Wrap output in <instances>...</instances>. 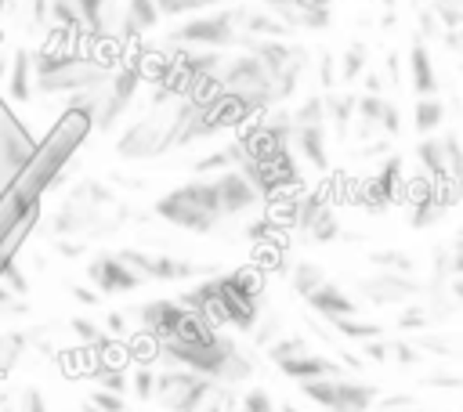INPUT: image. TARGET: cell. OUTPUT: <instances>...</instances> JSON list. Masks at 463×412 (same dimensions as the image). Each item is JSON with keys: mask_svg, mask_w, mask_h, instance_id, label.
<instances>
[{"mask_svg": "<svg viewBox=\"0 0 463 412\" xmlns=\"http://www.w3.org/2000/svg\"><path fill=\"white\" fill-rule=\"evenodd\" d=\"M242 18H246V4H224V7H213V11H195L166 33V43L170 47H188V51L246 47L250 36L242 33Z\"/></svg>", "mask_w": 463, "mask_h": 412, "instance_id": "277c9868", "label": "cell"}, {"mask_svg": "<svg viewBox=\"0 0 463 412\" xmlns=\"http://www.w3.org/2000/svg\"><path fill=\"white\" fill-rule=\"evenodd\" d=\"M434 4H456V7H463V0H434Z\"/></svg>", "mask_w": 463, "mask_h": 412, "instance_id": "be15d7a7", "label": "cell"}, {"mask_svg": "<svg viewBox=\"0 0 463 412\" xmlns=\"http://www.w3.org/2000/svg\"><path fill=\"white\" fill-rule=\"evenodd\" d=\"M239 412H279V405L268 387H246V394L239 398Z\"/></svg>", "mask_w": 463, "mask_h": 412, "instance_id": "8d00e7d4", "label": "cell"}, {"mask_svg": "<svg viewBox=\"0 0 463 412\" xmlns=\"http://www.w3.org/2000/svg\"><path fill=\"white\" fill-rule=\"evenodd\" d=\"M159 351V361L163 365H181V369H192V372H199V376H210V379H217V372L224 369V361L232 358V351L239 347L224 329H213L206 340H192V343H184V340H166V343H156Z\"/></svg>", "mask_w": 463, "mask_h": 412, "instance_id": "9c48e42d", "label": "cell"}, {"mask_svg": "<svg viewBox=\"0 0 463 412\" xmlns=\"http://www.w3.org/2000/svg\"><path fill=\"white\" fill-rule=\"evenodd\" d=\"M427 325H434V322H430V311H427V304H416V300H412V307L402 311V318H398V329H402V332L427 329Z\"/></svg>", "mask_w": 463, "mask_h": 412, "instance_id": "60d3db41", "label": "cell"}, {"mask_svg": "<svg viewBox=\"0 0 463 412\" xmlns=\"http://www.w3.org/2000/svg\"><path fill=\"white\" fill-rule=\"evenodd\" d=\"M365 65H369V51H365V43H351V47L340 54L336 72H340L344 83H354L358 76H365Z\"/></svg>", "mask_w": 463, "mask_h": 412, "instance_id": "e575fe53", "label": "cell"}, {"mask_svg": "<svg viewBox=\"0 0 463 412\" xmlns=\"http://www.w3.org/2000/svg\"><path fill=\"white\" fill-rule=\"evenodd\" d=\"M116 65L94 58V54H80V51H40L33 54V87L40 94H80V90H94L101 83H109Z\"/></svg>", "mask_w": 463, "mask_h": 412, "instance_id": "7a4b0ae2", "label": "cell"}, {"mask_svg": "<svg viewBox=\"0 0 463 412\" xmlns=\"http://www.w3.org/2000/svg\"><path fill=\"white\" fill-rule=\"evenodd\" d=\"M213 379L210 376H199L192 369H181V365H166L156 372V394L152 401L163 408V412H199L203 401L213 394Z\"/></svg>", "mask_w": 463, "mask_h": 412, "instance_id": "8fae6325", "label": "cell"}, {"mask_svg": "<svg viewBox=\"0 0 463 412\" xmlns=\"http://www.w3.org/2000/svg\"><path fill=\"white\" fill-rule=\"evenodd\" d=\"M213 181V192H217V206L224 213V220H239V217H250L257 213V206L264 202L260 192L253 188V181L242 173V170H224Z\"/></svg>", "mask_w": 463, "mask_h": 412, "instance_id": "e0dca14e", "label": "cell"}, {"mask_svg": "<svg viewBox=\"0 0 463 412\" xmlns=\"http://www.w3.org/2000/svg\"><path fill=\"white\" fill-rule=\"evenodd\" d=\"M279 372L289 376L293 383H304V379H322V376H340L344 372V361L322 354V351H300V354H289L279 361Z\"/></svg>", "mask_w": 463, "mask_h": 412, "instance_id": "44dd1931", "label": "cell"}, {"mask_svg": "<svg viewBox=\"0 0 463 412\" xmlns=\"http://www.w3.org/2000/svg\"><path fill=\"white\" fill-rule=\"evenodd\" d=\"M199 412H239V398H235V390L232 387H213V394L203 401V408Z\"/></svg>", "mask_w": 463, "mask_h": 412, "instance_id": "ab89813d", "label": "cell"}, {"mask_svg": "<svg viewBox=\"0 0 463 412\" xmlns=\"http://www.w3.org/2000/svg\"><path fill=\"white\" fill-rule=\"evenodd\" d=\"M358 293L365 304H376V307H402V304H412L423 296V282L416 275H398V271H373V275H362L358 278Z\"/></svg>", "mask_w": 463, "mask_h": 412, "instance_id": "9a60e30c", "label": "cell"}, {"mask_svg": "<svg viewBox=\"0 0 463 412\" xmlns=\"http://www.w3.org/2000/svg\"><path fill=\"white\" fill-rule=\"evenodd\" d=\"M322 98H326V126H333L336 141H347V134L354 126L358 94L354 90H322Z\"/></svg>", "mask_w": 463, "mask_h": 412, "instance_id": "d4e9b609", "label": "cell"}, {"mask_svg": "<svg viewBox=\"0 0 463 412\" xmlns=\"http://www.w3.org/2000/svg\"><path fill=\"white\" fill-rule=\"evenodd\" d=\"M0 412H14V408H7V405H0Z\"/></svg>", "mask_w": 463, "mask_h": 412, "instance_id": "e7e4bbea", "label": "cell"}, {"mask_svg": "<svg viewBox=\"0 0 463 412\" xmlns=\"http://www.w3.org/2000/svg\"><path fill=\"white\" fill-rule=\"evenodd\" d=\"M380 134H383V137H398V134H402V112H398V105H394L391 98H387V105H383Z\"/></svg>", "mask_w": 463, "mask_h": 412, "instance_id": "7dc6e473", "label": "cell"}, {"mask_svg": "<svg viewBox=\"0 0 463 412\" xmlns=\"http://www.w3.org/2000/svg\"><path fill=\"white\" fill-rule=\"evenodd\" d=\"M90 412H134L130 405H127V398L123 394H116V390H94L90 394Z\"/></svg>", "mask_w": 463, "mask_h": 412, "instance_id": "f35d334b", "label": "cell"}, {"mask_svg": "<svg viewBox=\"0 0 463 412\" xmlns=\"http://www.w3.org/2000/svg\"><path fill=\"white\" fill-rule=\"evenodd\" d=\"M156 7H159V18H184V14H192L188 0H156Z\"/></svg>", "mask_w": 463, "mask_h": 412, "instance_id": "816d5d0a", "label": "cell"}, {"mask_svg": "<svg viewBox=\"0 0 463 412\" xmlns=\"http://www.w3.org/2000/svg\"><path fill=\"white\" fill-rule=\"evenodd\" d=\"M242 51H250L253 58H260V65L268 69V76H271V83H275V94H279V105L282 101H289L293 94H297V87H300V80H304V72H307V47H300V43H293V40H246V47Z\"/></svg>", "mask_w": 463, "mask_h": 412, "instance_id": "52a82bcc", "label": "cell"}, {"mask_svg": "<svg viewBox=\"0 0 463 412\" xmlns=\"http://www.w3.org/2000/svg\"><path fill=\"white\" fill-rule=\"evenodd\" d=\"M362 354H365L369 361H387V358H391V343H387L383 336H380V340H365V343H362Z\"/></svg>", "mask_w": 463, "mask_h": 412, "instance_id": "f5cc1de1", "label": "cell"}, {"mask_svg": "<svg viewBox=\"0 0 463 412\" xmlns=\"http://www.w3.org/2000/svg\"><path fill=\"white\" fill-rule=\"evenodd\" d=\"M329 329H333L336 336H344V340H358V343H365V340H380V336H383V325H380V322H365V318H358V314H351V318H333Z\"/></svg>", "mask_w": 463, "mask_h": 412, "instance_id": "d6a6232c", "label": "cell"}, {"mask_svg": "<svg viewBox=\"0 0 463 412\" xmlns=\"http://www.w3.org/2000/svg\"><path fill=\"white\" fill-rule=\"evenodd\" d=\"M25 311H29L25 296H18L11 286H4V282H0V318H22Z\"/></svg>", "mask_w": 463, "mask_h": 412, "instance_id": "b9f144b4", "label": "cell"}, {"mask_svg": "<svg viewBox=\"0 0 463 412\" xmlns=\"http://www.w3.org/2000/svg\"><path fill=\"white\" fill-rule=\"evenodd\" d=\"M134 314L141 318V329H145L156 343H166V340L177 336V329H181L188 307H184L181 300H166V296H159V300H145Z\"/></svg>", "mask_w": 463, "mask_h": 412, "instance_id": "ffe728a7", "label": "cell"}, {"mask_svg": "<svg viewBox=\"0 0 463 412\" xmlns=\"http://www.w3.org/2000/svg\"><path fill=\"white\" fill-rule=\"evenodd\" d=\"M300 394L322 408V412H369L376 401H380V387L376 383H365V379H354L347 372L340 376H322V379H304L297 383Z\"/></svg>", "mask_w": 463, "mask_h": 412, "instance_id": "ba28073f", "label": "cell"}, {"mask_svg": "<svg viewBox=\"0 0 463 412\" xmlns=\"http://www.w3.org/2000/svg\"><path fill=\"white\" fill-rule=\"evenodd\" d=\"M105 332H109V336H123V332H127V314H123V311L105 314Z\"/></svg>", "mask_w": 463, "mask_h": 412, "instance_id": "9f6ffc18", "label": "cell"}, {"mask_svg": "<svg viewBox=\"0 0 463 412\" xmlns=\"http://www.w3.org/2000/svg\"><path fill=\"white\" fill-rule=\"evenodd\" d=\"M268 231H271V220H260V217H257V220L246 228V235H250L253 242H257V239H268Z\"/></svg>", "mask_w": 463, "mask_h": 412, "instance_id": "6f0895ef", "label": "cell"}, {"mask_svg": "<svg viewBox=\"0 0 463 412\" xmlns=\"http://www.w3.org/2000/svg\"><path fill=\"white\" fill-rule=\"evenodd\" d=\"M72 296H76V304H83V307H98V304H101V293H98V289H87V286H72Z\"/></svg>", "mask_w": 463, "mask_h": 412, "instance_id": "11a10c76", "label": "cell"}, {"mask_svg": "<svg viewBox=\"0 0 463 412\" xmlns=\"http://www.w3.org/2000/svg\"><path fill=\"white\" fill-rule=\"evenodd\" d=\"M152 213L181 231H192V235H213L224 224V213L217 206V192H213L210 177L206 181L195 177V181H184V184L163 192L152 202Z\"/></svg>", "mask_w": 463, "mask_h": 412, "instance_id": "3957f363", "label": "cell"}, {"mask_svg": "<svg viewBox=\"0 0 463 412\" xmlns=\"http://www.w3.org/2000/svg\"><path fill=\"white\" fill-rule=\"evenodd\" d=\"M289 148H297V155H300L307 166H315L318 173L329 170V134H326L322 123H318V126H293Z\"/></svg>", "mask_w": 463, "mask_h": 412, "instance_id": "603a6c76", "label": "cell"}, {"mask_svg": "<svg viewBox=\"0 0 463 412\" xmlns=\"http://www.w3.org/2000/svg\"><path fill=\"white\" fill-rule=\"evenodd\" d=\"M264 307V282L253 271H221L217 275V296L203 311L217 329L253 332Z\"/></svg>", "mask_w": 463, "mask_h": 412, "instance_id": "5b68a950", "label": "cell"}, {"mask_svg": "<svg viewBox=\"0 0 463 412\" xmlns=\"http://www.w3.org/2000/svg\"><path fill=\"white\" fill-rule=\"evenodd\" d=\"M242 159H246V155H242V145H239V141H228V145H221V148H213V152L192 159V173H195V177H217V173H224V170H239Z\"/></svg>", "mask_w": 463, "mask_h": 412, "instance_id": "484cf974", "label": "cell"}, {"mask_svg": "<svg viewBox=\"0 0 463 412\" xmlns=\"http://www.w3.org/2000/svg\"><path fill=\"white\" fill-rule=\"evenodd\" d=\"M430 383H434V387H463L459 376H430Z\"/></svg>", "mask_w": 463, "mask_h": 412, "instance_id": "91938a15", "label": "cell"}, {"mask_svg": "<svg viewBox=\"0 0 463 412\" xmlns=\"http://www.w3.org/2000/svg\"><path fill=\"white\" fill-rule=\"evenodd\" d=\"M264 11H271L289 33L297 29H326L333 22V0H264Z\"/></svg>", "mask_w": 463, "mask_h": 412, "instance_id": "ac0fdd59", "label": "cell"}, {"mask_svg": "<svg viewBox=\"0 0 463 412\" xmlns=\"http://www.w3.org/2000/svg\"><path fill=\"white\" fill-rule=\"evenodd\" d=\"M7 69H11V61L0 54V80H7Z\"/></svg>", "mask_w": 463, "mask_h": 412, "instance_id": "94428289", "label": "cell"}, {"mask_svg": "<svg viewBox=\"0 0 463 412\" xmlns=\"http://www.w3.org/2000/svg\"><path fill=\"white\" fill-rule=\"evenodd\" d=\"M369 264L380 271H398V275H416V260L405 249H376L369 253Z\"/></svg>", "mask_w": 463, "mask_h": 412, "instance_id": "836d02e7", "label": "cell"}, {"mask_svg": "<svg viewBox=\"0 0 463 412\" xmlns=\"http://www.w3.org/2000/svg\"><path fill=\"white\" fill-rule=\"evenodd\" d=\"M7 11H11V0H0V18H4Z\"/></svg>", "mask_w": 463, "mask_h": 412, "instance_id": "6125c7cd", "label": "cell"}, {"mask_svg": "<svg viewBox=\"0 0 463 412\" xmlns=\"http://www.w3.org/2000/svg\"><path fill=\"white\" fill-rule=\"evenodd\" d=\"M322 322H333V318H351V314H358V300L344 289V286H336L333 278H326L307 300H304Z\"/></svg>", "mask_w": 463, "mask_h": 412, "instance_id": "7402d4cb", "label": "cell"}, {"mask_svg": "<svg viewBox=\"0 0 463 412\" xmlns=\"http://www.w3.org/2000/svg\"><path fill=\"white\" fill-rule=\"evenodd\" d=\"M221 90L246 119L257 116V112H271L279 105V94H275V83H271L268 69L250 51H239L235 58H228V65L221 72Z\"/></svg>", "mask_w": 463, "mask_h": 412, "instance_id": "8992f818", "label": "cell"}, {"mask_svg": "<svg viewBox=\"0 0 463 412\" xmlns=\"http://www.w3.org/2000/svg\"><path fill=\"white\" fill-rule=\"evenodd\" d=\"M159 25V7L156 0H127L123 4V25H119V40H134L141 33H152Z\"/></svg>", "mask_w": 463, "mask_h": 412, "instance_id": "4316f807", "label": "cell"}, {"mask_svg": "<svg viewBox=\"0 0 463 412\" xmlns=\"http://www.w3.org/2000/svg\"><path fill=\"white\" fill-rule=\"evenodd\" d=\"M130 390H134L137 401H152V394H156V372H152V369L130 372Z\"/></svg>", "mask_w": 463, "mask_h": 412, "instance_id": "7bdbcfd3", "label": "cell"}, {"mask_svg": "<svg viewBox=\"0 0 463 412\" xmlns=\"http://www.w3.org/2000/svg\"><path fill=\"white\" fill-rule=\"evenodd\" d=\"M119 257H123L145 282H188V278L213 275L206 264H195V260H188V257L152 253V249H137V246H123Z\"/></svg>", "mask_w": 463, "mask_h": 412, "instance_id": "4fadbf2b", "label": "cell"}, {"mask_svg": "<svg viewBox=\"0 0 463 412\" xmlns=\"http://www.w3.org/2000/svg\"><path fill=\"white\" fill-rule=\"evenodd\" d=\"M441 145H445V166H449V184L463 188V141L459 134H441Z\"/></svg>", "mask_w": 463, "mask_h": 412, "instance_id": "d590c367", "label": "cell"}, {"mask_svg": "<svg viewBox=\"0 0 463 412\" xmlns=\"http://www.w3.org/2000/svg\"><path fill=\"white\" fill-rule=\"evenodd\" d=\"M69 329H72V336L83 343V347H98L109 332L98 325V322H90V318H69Z\"/></svg>", "mask_w": 463, "mask_h": 412, "instance_id": "74e56055", "label": "cell"}, {"mask_svg": "<svg viewBox=\"0 0 463 412\" xmlns=\"http://www.w3.org/2000/svg\"><path fill=\"white\" fill-rule=\"evenodd\" d=\"M170 112V105H166ZM166 112H152V116H141V119H130L119 137H116V155L127 159V163H145V159H156L163 152H170V141H166Z\"/></svg>", "mask_w": 463, "mask_h": 412, "instance_id": "7c38bea8", "label": "cell"}, {"mask_svg": "<svg viewBox=\"0 0 463 412\" xmlns=\"http://www.w3.org/2000/svg\"><path fill=\"white\" fill-rule=\"evenodd\" d=\"M0 282H4V286H11V289H14L18 296H25V293H29V278L22 275V267H18L14 260L0 264Z\"/></svg>", "mask_w": 463, "mask_h": 412, "instance_id": "f6af8a7d", "label": "cell"}, {"mask_svg": "<svg viewBox=\"0 0 463 412\" xmlns=\"http://www.w3.org/2000/svg\"><path fill=\"white\" fill-rule=\"evenodd\" d=\"M441 123H445V101H441L438 94L416 98V105H412V126H416V134H420V137L438 134Z\"/></svg>", "mask_w": 463, "mask_h": 412, "instance_id": "4dcf8cb0", "label": "cell"}, {"mask_svg": "<svg viewBox=\"0 0 463 412\" xmlns=\"http://www.w3.org/2000/svg\"><path fill=\"white\" fill-rule=\"evenodd\" d=\"M391 358H394V361H402V365H416V361H420V351H416L412 343L398 340V343H391Z\"/></svg>", "mask_w": 463, "mask_h": 412, "instance_id": "db71d44e", "label": "cell"}, {"mask_svg": "<svg viewBox=\"0 0 463 412\" xmlns=\"http://www.w3.org/2000/svg\"><path fill=\"white\" fill-rule=\"evenodd\" d=\"M14 412H47L43 390H40V387H25V390L18 394V408H14Z\"/></svg>", "mask_w": 463, "mask_h": 412, "instance_id": "bcb514c9", "label": "cell"}, {"mask_svg": "<svg viewBox=\"0 0 463 412\" xmlns=\"http://www.w3.org/2000/svg\"><path fill=\"white\" fill-rule=\"evenodd\" d=\"M87 282L101 293V296H116V293H134L145 286V278L119 257V249H105L94 253L87 260Z\"/></svg>", "mask_w": 463, "mask_h": 412, "instance_id": "2e32d148", "label": "cell"}, {"mask_svg": "<svg viewBox=\"0 0 463 412\" xmlns=\"http://www.w3.org/2000/svg\"><path fill=\"white\" fill-rule=\"evenodd\" d=\"M405 65H409V83H412L416 98L438 94V69H434V58H430L423 36H416V40L409 43V61H405Z\"/></svg>", "mask_w": 463, "mask_h": 412, "instance_id": "cb8c5ba5", "label": "cell"}, {"mask_svg": "<svg viewBox=\"0 0 463 412\" xmlns=\"http://www.w3.org/2000/svg\"><path fill=\"white\" fill-rule=\"evenodd\" d=\"M449 293H452V300L463 307V275H452V278H449Z\"/></svg>", "mask_w": 463, "mask_h": 412, "instance_id": "680465c9", "label": "cell"}, {"mask_svg": "<svg viewBox=\"0 0 463 412\" xmlns=\"http://www.w3.org/2000/svg\"><path fill=\"white\" fill-rule=\"evenodd\" d=\"M402 188H405L402 159H398V155H387V159L380 163V170L362 184V202H365V210L383 213V210L402 195Z\"/></svg>", "mask_w": 463, "mask_h": 412, "instance_id": "d6986e66", "label": "cell"}, {"mask_svg": "<svg viewBox=\"0 0 463 412\" xmlns=\"http://www.w3.org/2000/svg\"><path fill=\"white\" fill-rule=\"evenodd\" d=\"M322 282H326V271H322V264H315V260H297V264L289 267V286H293V293H297L300 300H307Z\"/></svg>", "mask_w": 463, "mask_h": 412, "instance_id": "1f68e13d", "label": "cell"}, {"mask_svg": "<svg viewBox=\"0 0 463 412\" xmlns=\"http://www.w3.org/2000/svg\"><path fill=\"white\" fill-rule=\"evenodd\" d=\"M279 336H282V322H279V314H268V318L253 329V343H257V347H271Z\"/></svg>", "mask_w": 463, "mask_h": 412, "instance_id": "ee69618b", "label": "cell"}, {"mask_svg": "<svg viewBox=\"0 0 463 412\" xmlns=\"http://www.w3.org/2000/svg\"><path fill=\"white\" fill-rule=\"evenodd\" d=\"M318 76H322V90H333V83H336V61H333V54L329 51H322L318 54Z\"/></svg>", "mask_w": 463, "mask_h": 412, "instance_id": "681fc988", "label": "cell"}, {"mask_svg": "<svg viewBox=\"0 0 463 412\" xmlns=\"http://www.w3.org/2000/svg\"><path fill=\"white\" fill-rule=\"evenodd\" d=\"M416 401H412V394H391V398H380L373 408H380V412H409Z\"/></svg>", "mask_w": 463, "mask_h": 412, "instance_id": "f907efd6", "label": "cell"}, {"mask_svg": "<svg viewBox=\"0 0 463 412\" xmlns=\"http://www.w3.org/2000/svg\"><path fill=\"white\" fill-rule=\"evenodd\" d=\"M445 246H449V271L452 275H463V224L456 228V235Z\"/></svg>", "mask_w": 463, "mask_h": 412, "instance_id": "c3c4849f", "label": "cell"}, {"mask_svg": "<svg viewBox=\"0 0 463 412\" xmlns=\"http://www.w3.org/2000/svg\"><path fill=\"white\" fill-rule=\"evenodd\" d=\"M40 141L36 134L14 116V108L0 98V195L29 170V163L36 159Z\"/></svg>", "mask_w": 463, "mask_h": 412, "instance_id": "30bf717a", "label": "cell"}, {"mask_svg": "<svg viewBox=\"0 0 463 412\" xmlns=\"http://www.w3.org/2000/svg\"><path fill=\"white\" fill-rule=\"evenodd\" d=\"M134 210L101 181V177H80L58 213L51 217V239H101L109 231H119Z\"/></svg>", "mask_w": 463, "mask_h": 412, "instance_id": "6da1fadb", "label": "cell"}, {"mask_svg": "<svg viewBox=\"0 0 463 412\" xmlns=\"http://www.w3.org/2000/svg\"><path fill=\"white\" fill-rule=\"evenodd\" d=\"M416 163L423 170V177H430L434 184H449V166H445V145L441 137L427 134L416 141Z\"/></svg>", "mask_w": 463, "mask_h": 412, "instance_id": "f1b7e54d", "label": "cell"}, {"mask_svg": "<svg viewBox=\"0 0 463 412\" xmlns=\"http://www.w3.org/2000/svg\"><path fill=\"white\" fill-rule=\"evenodd\" d=\"M33 54L25 47H18L11 54V69H7V94L14 105H25L33 98Z\"/></svg>", "mask_w": 463, "mask_h": 412, "instance_id": "83f0119b", "label": "cell"}, {"mask_svg": "<svg viewBox=\"0 0 463 412\" xmlns=\"http://www.w3.org/2000/svg\"><path fill=\"white\" fill-rule=\"evenodd\" d=\"M47 22H51V33H83L87 29L76 0H47Z\"/></svg>", "mask_w": 463, "mask_h": 412, "instance_id": "f546056e", "label": "cell"}, {"mask_svg": "<svg viewBox=\"0 0 463 412\" xmlns=\"http://www.w3.org/2000/svg\"><path fill=\"white\" fill-rule=\"evenodd\" d=\"M289 220L311 242H333L340 235V217H336L333 202L322 192H304L300 199H293L289 202Z\"/></svg>", "mask_w": 463, "mask_h": 412, "instance_id": "5bb4252c", "label": "cell"}]
</instances>
